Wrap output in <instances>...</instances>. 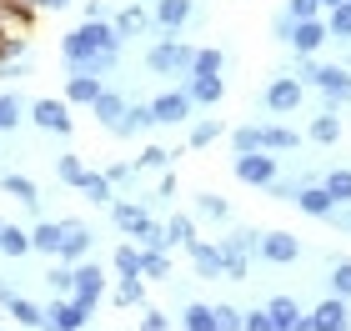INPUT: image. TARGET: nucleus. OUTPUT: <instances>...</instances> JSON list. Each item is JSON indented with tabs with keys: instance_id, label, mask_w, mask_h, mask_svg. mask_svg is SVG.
Instances as JSON below:
<instances>
[{
	"instance_id": "obj_1",
	"label": "nucleus",
	"mask_w": 351,
	"mask_h": 331,
	"mask_svg": "<svg viewBox=\"0 0 351 331\" xmlns=\"http://www.w3.org/2000/svg\"><path fill=\"white\" fill-rule=\"evenodd\" d=\"M116 56H121V36H116L110 21H86L60 40V60L81 75H110L116 71Z\"/></svg>"
},
{
	"instance_id": "obj_2",
	"label": "nucleus",
	"mask_w": 351,
	"mask_h": 331,
	"mask_svg": "<svg viewBox=\"0 0 351 331\" xmlns=\"http://www.w3.org/2000/svg\"><path fill=\"white\" fill-rule=\"evenodd\" d=\"M301 86H316L326 96V106H346L351 101V71L346 66H316L311 56H301Z\"/></svg>"
},
{
	"instance_id": "obj_3",
	"label": "nucleus",
	"mask_w": 351,
	"mask_h": 331,
	"mask_svg": "<svg viewBox=\"0 0 351 331\" xmlns=\"http://www.w3.org/2000/svg\"><path fill=\"white\" fill-rule=\"evenodd\" d=\"M191 60H196V51H191L186 40H176V36H166L161 45H151L146 66H151L156 75H181V86H186V75H191Z\"/></svg>"
},
{
	"instance_id": "obj_4",
	"label": "nucleus",
	"mask_w": 351,
	"mask_h": 331,
	"mask_svg": "<svg viewBox=\"0 0 351 331\" xmlns=\"http://www.w3.org/2000/svg\"><path fill=\"white\" fill-rule=\"evenodd\" d=\"M191 110H196V101H191V90H186V86H176V90H166V96H156V101H151L156 125H186V121H191Z\"/></svg>"
},
{
	"instance_id": "obj_5",
	"label": "nucleus",
	"mask_w": 351,
	"mask_h": 331,
	"mask_svg": "<svg viewBox=\"0 0 351 331\" xmlns=\"http://www.w3.org/2000/svg\"><path fill=\"white\" fill-rule=\"evenodd\" d=\"M90 246H95V231L86 226V221H60V256L56 261H86L90 256Z\"/></svg>"
},
{
	"instance_id": "obj_6",
	"label": "nucleus",
	"mask_w": 351,
	"mask_h": 331,
	"mask_svg": "<svg viewBox=\"0 0 351 331\" xmlns=\"http://www.w3.org/2000/svg\"><path fill=\"white\" fill-rule=\"evenodd\" d=\"M75 302H81V306H101L106 302V271H101V266H95V261H75Z\"/></svg>"
},
{
	"instance_id": "obj_7",
	"label": "nucleus",
	"mask_w": 351,
	"mask_h": 331,
	"mask_svg": "<svg viewBox=\"0 0 351 331\" xmlns=\"http://www.w3.org/2000/svg\"><path fill=\"white\" fill-rule=\"evenodd\" d=\"M301 96H306V86H301L296 75H276V81L266 86V110L271 116H291L301 106Z\"/></svg>"
},
{
	"instance_id": "obj_8",
	"label": "nucleus",
	"mask_w": 351,
	"mask_h": 331,
	"mask_svg": "<svg viewBox=\"0 0 351 331\" xmlns=\"http://www.w3.org/2000/svg\"><path fill=\"white\" fill-rule=\"evenodd\" d=\"M326 40H331V30H326L322 15H311V21H296V25H291V36H286V45H291L296 56H316Z\"/></svg>"
},
{
	"instance_id": "obj_9",
	"label": "nucleus",
	"mask_w": 351,
	"mask_h": 331,
	"mask_svg": "<svg viewBox=\"0 0 351 331\" xmlns=\"http://www.w3.org/2000/svg\"><path fill=\"white\" fill-rule=\"evenodd\" d=\"M25 121H36L40 131H51V136H71V101H36L30 106V116Z\"/></svg>"
},
{
	"instance_id": "obj_10",
	"label": "nucleus",
	"mask_w": 351,
	"mask_h": 331,
	"mask_svg": "<svg viewBox=\"0 0 351 331\" xmlns=\"http://www.w3.org/2000/svg\"><path fill=\"white\" fill-rule=\"evenodd\" d=\"M256 256L271 261V266H291V261H301V241L291 231H266L261 246H256Z\"/></svg>"
},
{
	"instance_id": "obj_11",
	"label": "nucleus",
	"mask_w": 351,
	"mask_h": 331,
	"mask_svg": "<svg viewBox=\"0 0 351 331\" xmlns=\"http://www.w3.org/2000/svg\"><path fill=\"white\" fill-rule=\"evenodd\" d=\"M45 326H56V331H81V326H90V306H81L75 296H56V306H45Z\"/></svg>"
},
{
	"instance_id": "obj_12",
	"label": "nucleus",
	"mask_w": 351,
	"mask_h": 331,
	"mask_svg": "<svg viewBox=\"0 0 351 331\" xmlns=\"http://www.w3.org/2000/svg\"><path fill=\"white\" fill-rule=\"evenodd\" d=\"M236 176H241L246 186H271V181H276V156L241 151V156H236Z\"/></svg>"
},
{
	"instance_id": "obj_13",
	"label": "nucleus",
	"mask_w": 351,
	"mask_h": 331,
	"mask_svg": "<svg viewBox=\"0 0 351 331\" xmlns=\"http://www.w3.org/2000/svg\"><path fill=\"white\" fill-rule=\"evenodd\" d=\"M306 326L311 331H346L351 326V306H346V296H331V302H322L306 317Z\"/></svg>"
},
{
	"instance_id": "obj_14",
	"label": "nucleus",
	"mask_w": 351,
	"mask_h": 331,
	"mask_svg": "<svg viewBox=\"0 0 351 331\" xmlns=\"http://www.w3.org/2000/svg\"><path fill=\"white\" fill-rule=\"evenodd\" d=\"M296 211H306V216H316V221H326L331 211H337V201H331V191L326 186H316V181H306V186H296Z\"/></svg>"
},
{
	"instance_id": "obj_15",
	"label": "nucleus",
	"mask_w": 351,
	"mask_h": 331,
	"mask_svg": "<svg viewBox=\"0 0 351 331\" xmlns=\"http://www.w3.org/2000/svg\"><path fill=\"white\" fill-rule=\"evenodd\" d=\"M266 317H271V331H311L306 326V311H301L291 296H276V302L266 306Z\"/></svg>"
},
{
	"instance_id": "obj_16",
	"label": "nucleus",
	"mask_w": 351,
	"mask_h": 331,
	"mask_svg": "<svg viewBox=\"0 0 351 331\" xmlns=\"http://www.w3.org/2000/svg\"><path fill=\"white\" fill-rule=\"evenodd\" d=\"M191 15H196V0H156V15L151 21L166 30V36H176V30H181Z\"/></svg>"
},
{
	"instance_id": "obj_17",
	"label": "nucleus",
	"mask_w": 351,
	"mask_h": 331,
	"mask_svg": "<svg viewBox=\"0 0 351 331\" xmlns=\"http://www.w3.org/2000/svg\"><path fill=\"white\" fill-rule=\"evenodd\" d=\"M186 251H191V266H196L201 281H216V276H221V241L211 246V241H201V236H196Z\"/></svg>"
},
{
	"instance_id": "obj_18",
	"label": "nucleus",
	"mask_w": 351,
	"mask_h": 331,
	"mask_svg": "<svg viewBox=\"0 0 351 331\" xmlns=\"http://www.w3.org/2000/svg\"><path fill=\"white\" fill-rule=\"evenodd\" d=\"M110 221H116L125 236H141V231L151 226V211L136 206V201H110Z\"/></svg>"
},
{
	"instance_id": "obj_19",
	"label": "nucleus",
	"mask_w": 351,
	"mask_h": 331,
	"mask_svg": "<svg viewBox=\"0 0 351 331\" xmlns=\"http://www.w3.org/2000/svg\"><path fill=\"white\" fill-rule=\"evenodd\" d=\"M101 75H81V71H71L66 75V101L71 106H95V96H101Z\"/></svg>"
},
{
	"instance_id": "obj_20",
	"label": "nucleus",
	"mask_w": 351,
	"mask_h": 331,
	"mask_svg": "<svg viewBox=\"0 0 351 331\" xmlns=\"http://www.w3.org/2000/svg\"><path fill=\"white\" fill-rule=\"evenodd\" d=\"M186 90L196 106H221V96H226V81L221 75H186Z\"/></svg>"
},
{
	"instance_id": "obj_21",
	"label": "nucleus",
	"mask_w": 351,
	"mask_h": 331,
	"mask_svg": "<svg viewBox=\"0 0 351 331\" xmlns=\"http://www.w3.org/2000/svg\"><path fill=\"white\" fill-rule=\"evenodd\" d=\"M0 251H5V261H21V256H30V231L25 226H15V221H0Z\"/></svg>"
},
{
	"instance_id": "obj_22",
	"label": "nucleus",
	"mask_w": 351,
	"mask_h": 331,
	"mask_svg": "<svg viewBox=\"0 0 351 331\" xmlns=\"http://www.w3.org/2000/svg\"><path fill=\"white\" fill-rule=\"evenodd\" d=\"M146 131H156L151 106H125V116L116 121V131H110V136H146Z\"/></svg>"
},
{
	"instance_id": "obj_23",
	"label": "nucleus",
	"mask_w": 351,
	"mask_h": 331,
	"mask_svg": "<svg viewBox=\"0 0 351 331\" xmlns=\"http://www.w3.org/2000/svg\"><path fill=\"white\" fill-rule=\"evenodd\" d=\"M256 146L261 151H296L301 136L291 131V125H256Z\"/></svg>"
},
{
	"instance_id": "obj_24",
	"label": "nucleus",
	"mask_w": 351,
	"mask_h": 331,
	"mask_svg": "<svg viewBox=\"0 0 351 331\" xmlns=\"http://www.w3.org/2000/svg\"><path fill=\"white\" fill-rule=\"evenodd\" d=\"M125 106H131V101H125V96H116V90H101V96H95V121H101L106 125V131H116V121L125 116Z\"/></svg>"
},
{
	"instance_id": "obj_25",
	"label": "nucleus",
	"mask_w": 351,
	"mask_h": 331,
	"mask_svg": "<svg viewBox=\"0 0 351 331\" xmlns=\"http://www.w3.org/2000/svg\"><path fill=\"white\" fill-rule=\"evenodd\" d=\"M116 36L121 40H131V36H141V30H151V10H141V5H125V10H116Z\"/></svg>"
},
{
	"instance_id": "obj_26",
	"label": "nucleus",
	"mask_w": 351,
	"mask_h": 331,
	"mask_svg": "<svg viewBox=\"0 0 351 331\" xmlns=\"http://www.w3.org/2000/svg\"><path fill=\"white\" fill-rule=\"evenodd\" d=\"M30 246L40 256H60V221H36L30 226Z\"/></svg>"
},
{
	"instance_id": "obj_27",
	"label": "nucleus",
	"mask_w": 351,
	"mask_h": 331,
	"mask_svg": "<svg viewBox=\"0 0 351 331\" xmlns=\"http://www.w3.org/2000/svg\"><path fill=\"white\" fill-rule=\"evenodd\" d=\"M25 116H30V106H25L21 96H15V90H0V136L15 131V125H21Z\"/></svg>"
},
{
	"instance_id": "obj_28",
	"label": "nucleus",
	"mask_w": 351,
	"mask_h": 331,
	"mask_svg": "<svg viewBox=\"0 0 351 331\" xmlns=\"http://www.w3.org/2000/svg\"><path fill=\"white\" fill-rule=\"evenodd\" d=\"M0 191H10L21 206L40 211V191H36V181H30V176H0Z\"/></svg>"
},
{
	"instance_id": "obj_29",
	"label": "nucleus",
	"mask_w": 351,
	"mask_h": 331,
	"mask_svg": "<svg viewBox=\"0 0 351 331\" xmlns=\"http://www.w3.org/2000/svg\"><path fill=\"white\" fill-rule=\"evenodd\" d=\"M5 311L15 317V326H45V311H40L36 302H30V296H10Z\"/></svg>"
},
{
	"instance_id": "obj_30",
	"label": "nucleus",
	"mask_w": 351,
	"mask_h": 331,
	"mask_svg": "<svg viewBox=\"0 0 351 331\" xmlns=\"http://www.w3.org/2000/svg\"><path fill=\"white\" fill-rule=\"evenodd\" d=\"M181 326H186V331H216V306L191 302V306L181 311Z\"/></svg>"
},
{
	"instance_id": "obj_31",
	"label": "nucleus",
	"mask_w": 351,
	"mask_h": 331,
	"mask_svg": "<svg viewBox=\"0 0 351 331\" xmlns=\"http://www.w3.org/2000/svg\"><path fill=\"white\" fill-rule=\"evenodd\" d=\"M326 30H331V40H346L351 45V0H341V5L326 10Z\"/></svg>"
},
{
	"instance_id": "obj_32",
	"label": "nucleus",
	"mask_w": 351,
	"mask_h": 331,
	"mask_svg": "<svg viewBox=\"0 0 351 331\" xmlns=\"http://www.w3.org/2000/svg\"><path fill=\"white\" fill-rule=\"evenodd\" d=\"M116 306H146V281H141V271H136V276H121Z\"/></svg>"
},
{
	"instance_id": "obj_33",
	"label": "nucleus",
	"mask_w": 351,
	"mask_h": 331,
	"mask_svg": "<svg viewBox=\"0 0 351 331\" xmlns=\"http://www.w3.org/2000/svg\"><path fill=\"white\" fill-rule=\"evenodd\" d=\"M166 241H171V251L191 246V241H196V221H191V216H171L166 221Z\"/></svg>"
},
{
	"instance_id": "obj_34",
	"label": "nucleus",
	"mask_w": 351,
	"mask_h": 331,
	"mask_svg": "<svg viewBox=\"0 0 351 331\" xmlns=\"http://www.w3.org/2000/svg\"><path fill=\"white\" fill-rule=\"evenodd\" d=\"M45 286H51L56 296H71V291H75V266H71V261L51 266V271H45Z\"/></svg>"
},
{
	"instance_id": "obj_35",
	"label": "nucleus",
	"mask_w": 351,
	"mask_h": 331,
	"mask_svg": "<svg viewBox=\"0 0 351 331\" xmlns=\"http://www.w3.org/2000/svg\"><path fill=\"white\" fill-rule=\"evenodd\" d=\"M81 191H86V201H95V206H110V176H95V171H86V181H81Z\"/></svg>"
},
{
	"instance_id": "obj_36",
	"label": "nucleus",
	"mask_w": 351,
	"mask_h": 331,
	"mask_svg": "<svg viewBox=\"0 0 351 331\" xmlns=\"http://www.w3.org/2000/svg\"><path fill=\"white\" fill-rule=\"evenodd\" d=\"M141 251H146V246H141ZM141 276L166 281L171 276V256H166V251H146V256H141Z\"/></svg>"
},
{
	"instance_id": "obj_37",
	"label": "nucleus",
	"mask_w": 351,
	"mask_h": 331,
	"mask_svg": "<svg viewBox=\"0 0 351 331\" xmlns=\"http://www.w3.org/2000/svg\"><path fill=\"white\" fill-rule=\"evenodd\" d=\"M196 211H201L206 221H231V206H226L216 191H201V196H196Z\"/></svg>"
},
{
	"instance_id": "obj_38",
	"label": "nucleus",
	"mask_w": 351,
	"mask_h": 331,
	"mask_svg": "<svg viewBox=\"0 0 351 331\" xmlns=\"http://www.w3.org/2000/svg\"><path fill=\"white\" fill-rule=\"evenodd\" d=\"M141 256H146V251L131 246V241L116 246V276H136V271H141Z\"/></svg>"
},
{
	"instance_id": "obj_39",
	"label": "nucleus",
	"mask_w": 351,
	"mask_h": 331,
	"mask_svg": "<svg viewBox=\"0 0 351 331\" xmlns=\"http://www.w3.org/2000/svg\"><path fill=\"white\" fill-rule=\"evenodd\" d=\"M221 66H226V56L216 51H196V60H191V75H221Z\"/></svg>"
},
{
	"instance_id": "obj_40",
	"label": "nucleus",
	"mask_w": 351,
	"mask_h": 331,
	"mask_svg": "<svg viewBox=\"0 0 351 331\" xmlns=\"http://www.w3.org/2000/svg\"><path fill=\"white\" fill-rule=\"evenodd\" d=\"M322 186L331 191V201H337V206H351V171H331Z\"/></svg>"
},
{
	"instance_id": "obj_41",
	"label": "nucleus",
	"mask_w": 351,
	"mask_h": 331,
	"mask_svg": "<svg viewBox=\"0 0 351 331\" xmlns=\"http://www.w3.org/2000/svg\"><path fill=\"white\" fill-rule=\"evenodd\" d=\"M56 176L66 181V186H75V191H81V181H86V166H81V156H60V161H56Z\"/></svg>"
},
{
	"instance_id": "obj_42",
	"label": "nucleus",
	"mask_w": 351,
	"mask_h": 331,
	"mask_svg": "<svg viewBox=\"0 0 351 331\" xmlns=\"http://www.w3.org/2000/svg\"><path fill=\"white\" fill-rule=\"evenodd\" d=\"M176 161V151H166V146H146L141 151V161H136V171H166Z\"/></svg>"
},
{
	"instance_id": "obj_43",
	"label": "nucleus",
	"mask_w": 351,
	"mask_h": 331,
	"mask_svg": "<svg viewBox=\"0 0 351 331\" xmlns=\"http://www.w3.org/2000/svg\"><path fill=\"white\" fill-rule=\"evenodd\" d=\"M221 131H226V125H221V121L211 116V121H196V125H191V136H186V140H191V146L201 151V146H211V140H216Z\"/></svg>"
},
{
	"instance_id": "obj_44",
	"label": "nucleus",
	"mask_w": 351,
	"mask_h": 331,
	"mask_svg": "<svg viewBox=\"0 0 351 331\" xmlns=\"http://www.w3.org/2000/svg\"><path fill=\"white\" fill-rule=\"evenodd\" d=\"M337 136H341V121L331 116V110H326V116H316V121H311V140H322V146H331Z\"/></svg>"
},
{
	"instance_id": "obj_45",
	"label": "nucleus",
	"mask_w": 351,
	"mask_h": 331,
	"mask_svg": "<svg viewBox=\"0 0 351 331\" xmlns=\"http://www.w3.org/2000/svg\"><path fill=\"white\" fill-rule=\"evenodd\" d=\"M331 296H346V302H351V261L331 266Z\"/></svg>"
},
{
	"instance_id": "obj_46",
	"label": "nucleus",
	"mask_w": 351,
	"mask_h": 331,
	"mask_svg": "<svg viewBox=\"0 0 351 331\" xmlns=\"http://www.w3.org/2000/svg\"><path fill=\"white\" fill-rule=\"evenodd\" d=\"M286 15L291 21H311V15H322V0H286Z\"/></svg>"
},
{
	"instance_id": "obj_47",
	"label": "nucleus",
	"mask_w": 351,
	"mask_h": 331,
	"mask_svg": "<svg viewBox=\"0 0 351 331\" xmlns=\"http://www.w3.org/2000/svg\"><path fill=\"white\" fill-rule=\"evenodd\" d=\"M241 326V311L226 306V302H216V331H236Z\"/></svg>"
},
{
	"instance_id": "obj_48",
	"label": "nucleus",
	"mask_w": 351,
	"mask_h": 331,
	"mask_svg": "<svg viewBox=\"0 0 351 331\" xmlns=\"http://www.w3.org/2000/svg\"><path fill=\"white\" fill-rule=\"evenodd\" d=\"M141 326H146V331H166L171 317H166V311H156V306H141Z\"/></svg>"
},
{
	"instance_id": "obj_49",
	"label": "nucleus",
	"mask_w": 351,
	"mask_h": 331,
	"mask_svg": "<svg viewBox=\"0 0 351 331\" xmlns=\"http://www.w3.org/2000/svg\"><path fill=\"white\" fill-rule=\"evenodd\" d=\"M231 146H236V156H241V151H261L256 146V125H241V131L231 136Z\"/></svg>"
},
{
	"instance_id": "obj_50",
	"label": "nucleus",
	"mask_w": 351,
	"mask_h": 331,
	"mask_svg": "<svg viewBox=\"0 0 351 331\" xmlns=\"http://www.w3.org/2000/svg\"><path fill=\"white\" fill-rule=\"evenodd\" d=\"M241 331H271V317H266V306H261V311H246V317H241Z\"/></svg>"
},
{
	"instance_id": "obj_51",
	"label": "nucleus",
	"mask_w": 351,
	"mask_h": 331,
	"mask_svg": "<svg viewBox=\"0 0 351 331\" xmlns=\"http://www.w3.org/2000/svg\"><path fill=\"white\" fill-rule=\"evenodd\" d=\"M106 176H110V186H125V181L136 176V166H131V161H116V166L106 171Z\"/></svg>"
},
{
	"instance_id": "obj_52",
	"label": "nucleus",
	"mask_w": 351,
	"mask_h": 331,
	"mask_svg": "<svg viewBox=\"0 0 351 331\" xmlns=\"http://www.w3.org/2000/svg\"><path fill=\"white\" fill-rule=\"evenodd\" d=\"M25 5H30V10H66L71 0H25Z\"/></svg>"
},
{
	"instance_id": "obj_53",
	"label": "nucleus",
	"mask_w": 351,
	"mask_h": 331,
	"mask_svg": "<svg viewBox=\"0 0 351 331\" xmlns=\"http://www.w3.org/2000/svg\"><path fill=\"white\" fill-rule=\"evenodd\" d=\"M86 21H106V0H86Z\"/></svg>"
},
{
	"instance_id": "obj_54",
	"label": "nucleus",
	"mask_w": 351,
	"mask_h": 331,
	"mask_svg": "<svg viewBox=\"0 0 351 331\" xmlns=\"http://www.w3.org/2000/svg\"><path fill=\"white\" fill-rule=\"evenodd\" d=\"M156 196H161V201H176V176H171V171L161 176V191H156Z\"/></svg>"
},
{
	"instance_id": "obj_55",
	"label": "nucleus",
	"mask_w": 351,
	"mask_h": 331,
	"mask_svg": "<svg viewBox=\"0 0 351 331\" xmlns=\"http://www.w3.org/2000/svg\"><path fill=\"white\" fill-rule=\"evenodd\" d=\"M326 221H337V226H341V231H351V206H337V211H331Z\"/></svg>"
},
{
	"instance_id": "obj_56",
	"label": "nucleus",
	"mask_w": 351,
	"mask_h": 331,
	"mask_svg": "<svg viewBox=\"0 0 351 331\" xmlns=\"http://www.w3.org/2000/svg\"><path fill=\"white\" fill-rule=\"evenodd\" d=\"M10 296H15V291L5 286V281H0V306H5V302H10Z\"/></svg>"
},
{
	"instance_id": "obj_57",
	"label": "nucleus",
	"mask_w": 351,
	"mask_h": 331,
	"mask_svg": "<svg viewBox=\"0 0 351 331\" xmlns=\"http://www.w3.org/2000/svg\"><path fill=\"white\" fill-rule=\"evenodd\" d=\"M331 5H341V0H322V10H331Z\"/></svg>"
},
{
	"instance_id": "obj_58",
	"label": "nucleus",
	"mask_w": 351,
	"mask_h": 331,
	"mask_svg": "<svg viewBox=\"0 0 351 331\" xmlns=\"http://www.w3.org/2000/svg\"><path fill=\"white\" fill-rule=\"evenodd\" d=\"M0 261H5V251H0Z\"/></svg>"
},
{
	"instance_id": "obj_59",
	"label": "nucleus",
	"mask_w": 351,
	"mask_h": 331,
	"mask_svg": "<svg viewBox=\"0 0 351 331\" xmlns=\"http://www.w3.org/2000/svg\"><path fill=\"white\" fill-rule=\"evenodd\" d=\"M346 71H351V60H346Z\"/></svg>"
}]
</instances>
